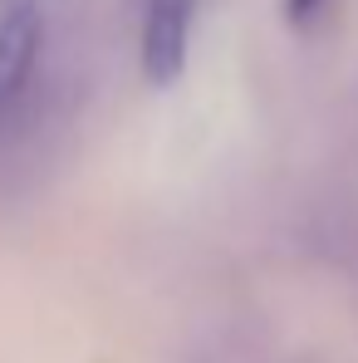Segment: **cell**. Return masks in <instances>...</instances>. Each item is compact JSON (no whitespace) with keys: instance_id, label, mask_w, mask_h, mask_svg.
<instances>
[{"instance_id":"6da1fadb","label":"cell","mask_w":358,"mask_h":363,"mask_svg":"<svg viewBox=\"0 0 358 363\" xmlns=\"http://www.w3.org/2000/svg\"><path fill=\"white\" fill-rule=\"evenodd\" d=\"M40 55H45V5L5 0L0 5V123L25 104Z\"/></svg>"},{"instance_id":"3957f363","label":"cell","mask_w":358,"mask_h":363,"mask_svg":"<svg viewBox=\"0 0 358 363\" xmlns=\"http://www.w3.org/2000/svg\"><path fill=\"white\" fill-rule=\"evenodd\" d=\"M314 5H319V0H290V15L304 20V15H314Z\"/></svg>"},{"instance_id":"7a4b0ae2","label":"cell","mask_w":358,"mask_h":363,"mask_svg":"<svg viewBox=\"0 0 358 363\" xmlns=\"http://www.w3.org/2000/svg\"><path fill=\"white\" fill-rule=\"evenodd\" d=\"M196 0H142V69L157 84H172L186 64Z\"/></svg>"}]
</instances>
